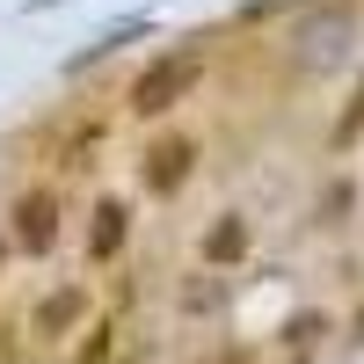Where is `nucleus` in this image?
<instances>
[{
    "label": "nucleus",
    "mask_w": 364,
    "mask_h": 364,
    "mask_svg": "<svg viewBox=\"0 0 364 364\" xmlns=\"http://www.w3.org/2000/svg\"><path fill=\"white\" fill-rule=\"evenodd\" d=\"M197 87H204V51H168V58H154V66L132 80L124 109L139 117V124H161V117H175Z\"/></svg>",
    "instance_id": "obj_1"
},
{
    "label": "nucleus",
    "mask_w": 364,
    "mask_h": 364,
    "mask_svg": "<svg viewBox=\"0 0 364 364\" xmlns=\"http://www.w3.org/2000/svg\"><path fill=\"white\" fill-rule=\"evenodd\" d=\"M8 240H15V255H51L58 240H66V197H58L51 182H29L8 204Z\"/></svg>",
    "instance_id": "obj_2"
},
{
    "label": "nucleus",
    "mask_w": 364,
    "mask_h": 364,
    "mask_svg": "<svg viewBox=\"0 0 364 364\" xmlns=\"http://www.w3.org/2000/svg\"><path fill=\"white\" fill-rule=\"evenodd\" d=\"M197 161H204V146L190 139V132H161L154 146L139 154V182H146V197H182L190 190V175H197Z\"/></svg>",
    "instance_id": "obj_3"
},
{
    "label": "nucleus",
    "mask_w": 364,
    "mask_h": 364,
    "mask_svg": "<svg viewBox=\"0 0 364 364\" xmlns=\"http://www.w3.org/2000/svg\"><path fill=\"white\" fill-rule=\"evenodd\" d=\"M87 321H95V291H87V284H51L37 299V314H29V336H37V343H66V336H80Z\"/></svg>",
    "instance_id": "obj_4"
},
{
    "label": "nucleus",
    "mask_w": 364,
    "mask_h": 364,
    "mask_svg": "<svg viewBox=\"0 0 364 364\" xmlns=\"http://www.w3.org/2000/svg\"><path fill=\"white\" fill-rule=\"evenodd\" d=\"M255 248V226H248V211H219L204 233H197V262L204 269H240Z\"/></svg>",
    "instance_id": "obj_5"
},
{
    "label": "nucleus",
    "mask_w": 364,
    "mask_h": 364,
    "mask_svg": "<svg viewBox=\"0 0 364 364\" xmlns=\"http://www.w3.org/2000/svg\"><path fill=\"white\" fill-rule=\"evenodd\" d=\"M132 240V204L124 197H102L95 211H87V262H117Z\"/></svg>",
    "instance_id": "obj_6"
},
{
    "label": "nucleus",
    "mask_w": 364,
    "mask_h": 364,
    "mask_svg": "<svg viewBox=\"0 0 364 364\" xmlns=\"http://www.w3.org/2000/svg\"><path fill=\"white\" fill-rule=\"evenodd\" d=\"M357 204H364V190H357V175H328L321 182V197H314V226H350L357 219Z\"/></svg>",
    "instance_id": "obj_7"
},
{
    "label": "nucleus",
    "mask_w": 364,
    "mask_h": 364,
    "mask_svg": "<svg viewBox=\"0 0 364 364\" xmlns=\"http://www.w3.org/2000/svg\"><path fill=\"white\" fill-rule=\"evenodd\" d=\"M357 146H364V80H357V95L343 102L336 132H328V154H357Z\"/></svg>",
    "instance_id": "obj_8"
},
{
    "label": "nucleus",
    "mask_w": 364,
    "mask_h": 364,
    "mask_svg": "<svg viewBox=\"0 0 364 364\" xmlns=\"http://www.w3.org/2000/svg\"><path fill=\"white\" fill-rule=\"evenodd\" d=\"M80 336H87V343L73 350V364H109V357H117V321H109V314H102V321H87Z\"/></svg>",
    "instance_id": "obj_9"
},
{
    "label": "nucleus",
    "mask_w": 364,
    "mask_h": 364,
    "mask_svg": "<svg viewBox=\"0 0 364 364\" xmlns=\"http://www.w3.org/2000/svg\"><path fill=\"white\" fill-rule=\"evenodd\" d=\"M321 328H328V321H321V314H299V321H291V328H284V350H306V343H314V336H321Z\"/></svg>",
    "instance_id": "obj_10"
},
{
    "label": "nucleus",
    "mask_w": 364,
    "mask_h": 364,
    "mask_svg": "<svg viewBox=\"0 0 364 364\" xmlns=\"http://www.w3.org/2000/svg\"><path fill=\"white\" fill-rule=\"evenodd\" d=\"M350 336H357V343H364V306H357V314H350Z\"/></svg>",
    "instance_id": "obj_11"
},
{
    "label": "nucleus",
    "mask_w": 364,
    "mask_h": 364,
    "mask_svg": "<svg viewBox=\"0 0 364 364\" xmlns=\"http://www.w3.org/2000/svg\"><path fill=\"white\" fill-rule=\"evenodd\" d=\"M226 364H255V357H248V350H240V343H233V350H226Z\"/></svg>",
    "instance_id": "obj_12"
},
{
    "label": "nucleus",
    "mask_w": 364,
    "mask_h": 364,
    "mask_svg": "<svg viewBox=\"0 0 364 364\" xmlns=\"http://www.w3.org/2000/svg\"><path fill=\"white\" fill-rule=\"evenodd\" d=\"M8 248H15V240H8V233H0V262H8Z\"/></svg>",
    "instance_id": "obj_13"
}]
</instances>
